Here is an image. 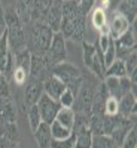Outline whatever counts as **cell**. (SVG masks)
Wrapping results in <instances>:
<instances>
[{
  "label": "cell",
  "instance_id": "obj_15",
  "mask_svg": "<svg viewBox=\"0 0 137 148\" xmlns=\"http://www.w3.org/2000/svg\"><path fill=\"white\" fill-rule=\"evenodd\" d=\"M33 136L36 141V148H51V142H52L51 125L42 121L39 127L33 132Z\"/></svg>",
  "mask_w": 137,
  "mask_h": 148
},
{
  "label": "cell",
  "instance_id": "obj_7",
  "mask_svg": "<svg viewBox=\"0 0 137 148\" xmlns=\"http://www.w3.org/2000/svg\"><path fill=\"white\" fill-rule=\"evenodd\" d=\"M14 53L10 52L8 43V33L3 28V33L0 34V73H3L6 77H9L14 71Z\"/></svg>",
  "mask_w": 137,
  "mask_h": 148
},
{
  "label": "cell",
  "instance_id": "obj_41",
  "mask_svg": "<svg viewBox=\"0 0 137 148\" xmlns=\"http://www.w3.org/2000/svg\"><path fill=\"white\" fill-rule=\"evenodd\" d=\"M119 0H110V5H113V3H118Z\"/></svg>",
  "mask_w": 137,
  "mask_h": 148
},
{
  "label": "cell",
  "instance_id": "obj_31",
  "mask_svg": "<svg viewBox=\"0 0 137 148\" xmlns=\"http://www.w3.org/2000/svg\"><path fill=\"white\" fill-rule=\"evenodd\" d=\"M118 111H119V99H116V98L109 95L106 98V102H104V114L118 116Z\"/></svg>",
  "mask_w": 137,
  "mask_h": 148
},
{
  "label": "cell",
  "instance_id": "obj_17",
  "mask_svg": "<svg viewBox=\"0 0 137 148\" xmlns=\"http://www.w3.org/2000/svg\"><path fill=\"white\" fill-rule=\"evenodd\" d=\"M118 12L127 18L130 24H136L137 16V0H119Z\"/></svg>",
  "mask_w": 137,
  "mask_h": 148
},
{
  "label": "cell",
  "instance_id": "obj_38",
  "mask_svg": "<svg viewBox=\"0 0 137 148\" xmlns=\"http://www.w3.org/2000/svg\"><path fill=\"white\" fill-rule=\"evenodd\" d=\"M79 9H81V12H82V15H88L90 12H91V9L94 8V3H95V0H79Z\"/></svg>",
  "mask_w": 137,
  "mask_h": 148
},
{
  "label": "cell",
  "instance_id": "obj_6",
  "mask_svg": "<svg viewBox=\"0 0 137 148\" xmlns=\"http://www.w3.org/2000/svg\"><path fill=\"white\" fill-rule=\"evenodd\" d=\"M46 56L49 58L51 64L55 65L58 62H63L67 58V46H66V39L61 33H54L51 45L46 52Z\"/></svg>",
  "mask_w": 137,
  "mask_h": 148
},
{
  "label": "cell",
  "instance_id": "obj_37",
  "mask_svg": "<svg viewBox=\"0 0 137 148\" xmlns=\"http://www.w3.org/2000/svg\"><path fill=\"white\" fill-rule=\"evenodd\" d=\"M116 59V55H115V42L112 40L110 42V45L107 46V49L103 52V61H104V65H106V68L113 62V61Z\"/></svg>",
  "mask_w": 137,
  "mask_h": 148
},
{
  "label": "cell",
  "instance_id": "obj_10",
  "mask_svg": "<svg viewBox=\"0 0 137 148\" xmlns=\"http://www.w3.org/2000/svg\"><path fill=\"white\" fill-rule=\"evenodd\" d=\"M24 86H26V90H24V107L29 110L31 105H36L37 101H39V98L42 96V93H43V82L29 79Z\"/></svg>",
  "mask_w": 137,
  "mask_h": 148
},
{
  "label": "cell",
  "instance_id": "obj_4",
  "mask_svg": "<svg viewBox=\"0 0 137 148\" xmlns=\"http://www.w3.org/2000/svg\"><path fill=\"white\" fill-rule=\"evenodd\" d=\"M98 82H95L92 79H85L83 77L81 89H79V92L76 95V99H74V104H73V111L91 113V105H92L94 93H95V88H97Z\"/></svg>",
  "mask_w": 137,
  "mask_h": 148
},
{
  "label": "cell",
  "instance_id": "obj_29",
  "mask_svg": "<svg viewBox=\"0 0 137 148\" xmlns=\"http://www.w3.org/2000/svg\"><path fill=\"white\" fill-rule=\"evenodd\" d=\"M103 116L91 114V117H90V130H91L92 135H104L103 133Z\"/></svg>",
  "mask_w": 137,
  "mask_h": 148
},
{
  "label": "cell",
  "instance_id": "obj_16",
  "mask_svg": "<svg viewBox=\"0 0 137 148\" xmlns=\"http://www.w3.org/2000/svg\"><path fill=\"white\" fill-rule=\"evenodd\" d=\"M91 24L98 31V34H109V25H107V15L106 10L92 8L91 12Z\"/></svg>",
  "mask_w": 137,
  "mask_h": 148
},
{
  "label": "cell",
  "instance_id": "obj_24",
  "mask_svg": "<svg viewBox=\"0 0 137 148\" xmlns=\"http://www.w3.org/2000/svg\"><path fill=\"white\" fill-rule=\"evenodd\" d=\"M27 121H29V126H30L31 132H34L37 127H39V125L42 123V117H40L37 105H31L27 110Z\"/></svg>",
  "mask_w": 137,
  "mask_h": 148
},
{
  "label": "cell",
  "instance_id": "obj_33",
  "mask_svg": "<svg viewBox=\"0 0 137 148\" xmlns=\"http://www.w3.org/2000/svg\"><path fill=\"white\" fill-rule=\"evenodd\" d=\"M113 142L106 135H92L91 141V148H109L110 144Z\"/></svg>",
  "mask_w": 137,
  "mask_h": 148
},
{
  "label": "cell",
  "instance_id": "obj_26",
  "mask_svg": "<svg viewBox=\"0 0 137 148\" xmlns=\"http://www.w3.org/2000/svg\"><path fill=\"white\" fill-rule=\"evenodd\" d=\"M91 141H92V133L91 130H83L76 135L73 148H91Z\"/></svg>",
  "mask_w": 137,
  "mask_h": 148
},
{
  "label": "cell",
  "instance_id": "obj_12",
  "mask_svg": "<svg viewBox=\"0 0 137 148\" xmlns=\"http://www.w3.org/2000/svg\"><path fill=\"white\" fill-rule=\"evenodd\" d=\"M107 25H109V36H110V39L116 40V39H119V37L131 27V24L127 21L125 16L121 15L119 12L116 10L115 14H113V16H112L110 24H107Z\"/></svg>",
  "mask_w": 137,
  "mask_h": 148
},
{
  "label": "cell",
  "instance_id": "obj_19",
  "mask_svg": "<svg viewBox=\"0 0 137 148\" xmlns=\"http://www.w3.org/2000/svg\"><path fill=\"white\" fill-rule=\"evenodd\" d=\"M85 36H86V16L85 15H78L74 18V30L72 39L73 42H85Z\"/></svg>",
  "mask_w": 137,
  "mask_h": 148
},
{
  "label": "cell",
  "instance_id": "obj_25",
  "mask_svg": "<svg viewBox=\"0 0 137 148\" xmlns=\"http://www.w3.org/2000/svg\"><path fill=\"white\" fill-rule=\"evenodd\" d=\"M82 49H83V64L86 68H90L97 55V49L92 43H88V42H82Z\"/></svg>",
  "mask_w": 137,
  "mask_h": 148
},
{
  "label": "cell",
  "instance_id": "obj_14",
  "mask_svg": "<svg viewBox=\"0 0 137 148\" xmlns=\"http://www.w3.org/2000/svg\"><path fill=\"white\" fill-rule=\"evenodd\" d=\"M64 89H66V84L58 77L52 76V74L43 80V93H46L49 98H52L55 101L60 99V96L64 92Z\"/></svg>",
  "mask_w": 137,
  "mask_h": 148
},
{
  "label": "cell",
  "instance_id": "obj_1",
  "mask_svg": "<svg viewBox=\"0 0 137 148\" xmlns=\"http://www.w3.org/2000/svg\"><path fill=\"white\" fill-rule=\"evenodd\" d=\"M5 30L8 33V43L14 53L27 49V36L26 27L21 22L14 6H8L5 9Z\"/></svg>",
  "mask_w": 137,
  "mask_h": 148
},
{
  "label": "cell",
  "instance_id": "obj_9",
  "mask_svg": "<svg viewBox=\"0 0 137 148\" xmlns=\"http://www.w3.org/2000/svg\"><path fill=\"white\" fill-rule=\"evenodd\" d=\"M61 5H63V0H54L46 9V12L43 14L40 22L46 24V25L51 28L54 33H58L60 30V24H61V18H63V10H61Z\"/></svg>",
  "mask_w": 137,
  "mask_h": 148
},
{
  "label": "cell",
  "instance_id": "obj_42",
  "mask_svg": "<svg viewBox=\"0 0 137 148\" xmlns=\"http://www.w3.org/2000/svg\"><path fill=\"white\" fill-rule=\"evenodd\" d=\"M15 148H18V147H15Z\"/></svg>",
  "mask_w": 137,
  "mask_h": 148
},
{
  "label": "cell",
  "instance_id": "obj_35",
  "mask_svg": "<svg viewBox=\"0 0 137 148\" xmlns=\"http://www.w3.org/2000/svg\"><path fill=\"white\" fill-rule=\"evenodd\" d=\"M124 65H125L127 76H131V74L137 70V52L136 51L133 53H130L125 59H124Z\"/></svg>",
  "mask_w": 137,
  "mask_h": 148
},
{
  "label": "cell",
  "instance_id": "obj_36",
  "mask_svg": "<svg viewBox=\"0 0 137 148\" xmlns=\"http://www.w3.org/2000/svg\"><path fill=\"white\" fill-rule=\"evenodd\" d=\"M0 96L2 98H12V90L8 77L3 73H0Z\"/></svg>",
  "mask_w": 137,
  "mask_h": 148
},
{
  "label": "cell",
  "instance_id": "obj_34",
  "mask_svg": "<svg viewBox=\"0 0 137 148\" xmlns=\"http://www.w3.org/2000/svg\"><path fill=\"white\" fill-rule=\"evenodd\" d=\"M74 139H76V135L74 133H72L70 136H67L64 139H52L51 148H73Z\"/></svg>",
  "mask_w": 137,
  "mask_h": 148
},
{
  "label": "cell",
  "instance_id": "obj_30",
  "mask_svg": "<svg viewBox=\"0 0 137 148\" xmlns=\"http://www.w3.org/2000/svg\"><path fill=\"white\" fill-rule=\"evenodd\" d=\"M10 77H12V80H14V83L17 86H24L29 80V71L22 70L19 67H14V71H12Z\"/></svg>",
  "mask_w": 137,
  "mask_h": 148
},
{
  "label": "cell",
  "instance_id": "obj_39",
  "mask_svg": "<svg viewBox=\"0 0 137 148\" xmlns=\"http://www.w3.org/2000/svg\"><path fill=\"white\" fill-rule=\"evenodd\" d=\"M110 6H112L110 0H95V3H94V8L102 9V10H107Z\"/></svg>",
  "mask_w": 137,
  "mask_h": 148
},
{
  "label": "cell",
  "instance_id": "obj_43",
  "mask_svg": "<svg viewBox=\"0 0 137 148\" xmlns=\"http://www.w3.org/2000/svg\"><path fill=\"white\" fill-rule=\"evenodd\" d=\"M78 2H79V0H78Z\"/></svg>",
  "mask_w": 137,
  "mask_h": 148
},
{
  "label": "cell",
  "instance_id": "obj_27",
  "mask_svg": "<svg viewBox=\"0 0 137 148\" xmlns=\"http://www.w3.org/2000/svg\"><path fill=\"white\" fill-rule=\"evenodd\" d=\"M51 133H52V139H64L67 136H70L72 135V130L61 126L58 121H52L51 123Z\"/></svg>",
  "mask_w": 137,
  "mask_h": 148
},
{
  "label": "cell",
  "instance_id": "obj_40",
  "mask_svg": "<svg viewBox=\"0 0 137 148\" xmlns=\"http://www.w3.org/2000/svg\"><path fill=\"white\" fill-rule=\"evenodd\" d=\"M0 28H5V9L2 5V0H0Z\"/></svg>",
  "mask_w": 137,
  "mask_h": 148
},
{
  "label": "cell",
  "instance_id": "obj_32",
  "mask_svg": "<svg viewBox=\"0 0 137 148\" xmlns=\"http://www.w3.org/2000/svg\"><path fill=\"white\" fill-rule=\"evenodd\" d=\"M74 99H76V95H74L70 89H67V88H66V89H64V92L61 93L58 102H60V105L63 107V108H73Z\"/></svg>",
  "mask_w": 137,
  "mask_h": 148
},
{
  "label": "cell",
  "instance_id": "obj_21",
  "mask_svg": "<svg viewBox=\"0 0 137 148\" xmlns=\"http://www.w3.org/2000/svg\"><path fill=\"white\" fill-rule=\"evenodd\" d=\"M55 121H58L61 126H64V127L72 130L73 121H74V111H73V108H63L61 107L58 110L57 116H55Z\"/></svg>",
  "mask_w": 137,
  "mask_h": 148
},
{
  "label": "cell",
  "instance_id": "obj_23",
  "mask_svg": "<svg viewBox=\"0 0 137 148\" xmlns=\"http://www.w3.org/2000/svg\"><path fill=\"white\" fill-rule=\"evenodd\" d=\"M106 76H112V77H124L127 76V71H125V65H124V61L121 59H115L107 68L104 73V77Z\"/></svg>",
  "mask_w": 137,
  "mask_h": 148
},
{
  "label": "cell",
  "instance_id": "obj_20",
  "mask_svg": "<svg viewBox=\"0 0 137 148\" xmlns=\"http://www.w3.org/2000/svg\"><path fill=\"white\" fill-rule=\"evenodd\" d=\"M113 42H115V46L125 47V49H130V51H136V30L133 31V27H130L119 39H116Z\"/></svg>",
  "mask_w": 137,
  "mask_h": 148
},
{
  "label": "cell",
  "instance_id": "obj_28",
  "mask_svg": "<svg viewBox=\"0 0 137 148\" xmlns=\"http://www.w3.org/2000/svg\"><path fill=\"white\" fill-rule=\"evenodd\" d=\"M119 147L121 148H137V127H136V125L127 132V135L124 136Z\"/></svg>",
  "mask_w": 137,
  "mask_h": 148
},
{
  "label": "cell",
  "instance_id": "obj_18",
  "mask_svg": "<svg viewBox=\"0 0 137 148\" xmlns=\"http://www.w3.org/2000/svg\"><path fill=\"white\" fill-rule=\"evenodd\" d=\"M90 117L91 113H83V111H74V121H73V127L72 133L78 135L83 130L90 129Z\"/></svg>",
  "mask_w": 137,
  "mask_h": 148
},
{
  "label": "cell",
  "instance_id": "obj_11",
  "mask_svg": "<svg viewBox=\"0 0 137 148\" xmlns=\"http://www.w3.org/2000/svg\"><path fill=\"white\" fill-rule=\"evenodd\" d=\"M136 125V121L131 120V119H127V117H121V116H116V121H115V126L112 129L109 138L113 141L116 145H121L124 136L127 135V132Z\"/></svg>",
  "mask_w": 137,
  "mask_h": 148
},
{
  "label": "cell",
  "instance_id": "obj_2",
  "mask_svg": "<svg viewBox=\"0 0 137 148\" xmlns=\"http://www.w3.org/2000/svg\"><path fill=\"white\" fill-rule=\"evenodd\" d=\"M27 49L31 53H46L51 45L54 31L40 21H31L26 25Z\"/></svg>",
  "mask_w": 137,
  "mask_h": 148
},
{
  "label": "cell",
  "instance_id": "obj_13",
  "mask_svg": "<svg viewBox=\"0 0 137 148\" xmlns=\"http://www.w3.org/2000/svg\"><path fill=\"white\" fill-rule=\"evenodd\" d=\"M136 108H137V96H134L131 92L119 98V111L118 116L127 117L136 121Z\"/></svg>",
  "mask_w": 137,
  "mask_h": 148
},
{
  "label": "cell",
  "instance_id": "obj_3",
  "mask_svg": "<svg viewBox=\"0 0 137 148\" xmlns=\"http://www.w3.org/2000/svg\"><path fill=\"white\" fill-rule=\"evenodd\" d=\"M51 74L58 77L66 84V88L70 89L74 95H78V92L81 89V84L83 82V74L76 65L63 61V62H58V64L52 65Z\"/></svg>",
  "mask_w": 137,
  "mask_h": 148
},
{
  "label": "cell",
  "instance_id": "obj_5",
  "mask_svg": "<svg viewBox=\"0 0 137 148\" xmlns=\"http://www.w3.org/2000/svg\"><path fill=\"white\" fill-rule=\"evenodd\" d=\"M52 64L46 53H31V62H30V73L29 79L43 82L46 77L51 76Z\"/></svg>",
  "mask_w": 137,
  "mask_h": 148
},
{
  "label": "cell",
  "instance_id": "obj_22",
  "mask_svg": "<svg viewBox=\"0 0 137 148\" xmlns=\"http://www.w3.org/2000/svg\"><path fill=\"white\" fill-rule=\"evenodd\" d=\"M14 62H15V67H19V68L30 73L31 52L29 51V49H24V51H19V52L14 53Z\"/></svg>",
  "mask_w": 137,
  "mask_h": 148
},
{
  "label": "cell",
  "instance_id": "obj_8",
  "mask_svg": "<svg viewBox=\"0 0 137 148\" xmlns=\"http://www.w3.org/2000/svg\"><path fill=\"white\" fill-rule=\"evenodd\" d=\"M37 108H39V113H40V117H42V121L51 125V123L55 120V116L58 113V110L61 108L60 102L49 98L46 93H42V96L39 98L37 101Z\"/></svg>",
  "mask_w": 137,
  "mask_h": 148
}]
</instances>
